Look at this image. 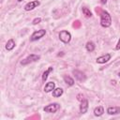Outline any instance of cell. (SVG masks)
Returning <instances> with one entry per match:
<instances>
[{
	"label": "cell",
	"mask_w": 120,
	"mask_h": 120,
	"mask_svg": "<svg viewBox=\"0 0 120 120\" xmlns=\"http://www.w3.org/2000/svg\"><path fill=\"white\" fill-rule=\"evenodd\" d=\"M94 112V115L95 116L99 117V116H101L104 113V108L102 106H98V107H96L94 109V112Z\"/></svg>",
	"instance_id": "cell-14"
},
{
	"label": "cell",
	"mask_w": 120,
	"mask_h": 120,
	"mask_svg": "<svg viewBox=\"0 0 120 120\" xmlns=\"http://www.w3.org/2000/svg\"><path fill=\"white\" fill-rule=\"evenodd\" d=\"M18 2H22V1H23V0H17Z\"/></svg>",
	"instance_id": "cell-24"
},
{
	"label": "cell",
	"mask_w": 120,
	"mask_h": 120,
	"mask_svg": "<svg viewBox=\"0 0 120 120\" xmlns=\"http://www.w3.org/2000/svg\"><path fill=\"white\" fill-rule=\"evenodd\" d=\"M117 75H118V77L120 78V72H118V74H117Z\"/></svg>",
	"instance_id": "cell-23"
},
{
	"label": "cell",
	"mask_w": 120,
	"mask_h": 120,
	"mask_svg": "<svg viewBox=\"0 0 120 120\" xmlns=\"http://www.w3.org/2000/svg\"><path fill=\"white\" fill-rule=\"evenodd\" d=\"M107 113L110 115H115L120 113V107L118 106H111L107 108Z\"/></svg>",
	"instance_id": "cell-9"
},
{
	"label": "cell",
	"mask_w": 120,
	"mask_h": 120,
	"mask_svg": "<svg viewBox=\"0 0 120 120\" xmlns=\"http://www.w3.org/2000/svg\"><path fill=\"white\" fill-rule=\"evenodd\" d=\"M100 25L104 28H108L112 25V16L107 10H102L100 13Z\"/></svg>",
	"instance_id": "cell-1"
},
{
	"label": "cell",
	"mask_w": 120,
	"mask_h": 120,
	"mask_svg": "<svg viewBox=\"0 0 120 120\" xmlns=\"http://www.w3.org/2000/svg\"><path fill=\"white\" fill-rule=\"evenodd\" d=\"M82 14H83L85 17H87V18L92 17V12H91V10H90L89 8H85V7H82Z\"/></svg>",
	"instance_id": "cell-18"
},
{
	"label": "cell",
	"mask_w": 120,
	"mask_h": 120,
	"mask_svg": "<svg viewBox=\"0 0 120 120\" xmlns=\"http://www.w3.org/2000/svg\"><path fill=\"white\" fill-rule=\"evenodd\" d=\"M111 58H112L111 53H105V54H102V55L98 56L96 59V61H97L98 64H105V63L109 62L111 60Z\"/></svg>",
	"instance_id": "cell-8"
},
{
	"label": "cell",
	"mask_w": 120,
	"mask_h": 120,
	"mask_svg": "<svg viewBox=\"0 0 120 120\" xmlns=\"http://www.w3.org/2000/svg\"><path fill=\"white\" fill-rule=\"evenodd\" d=\"M88 110V100L86 98H84L82 101H81L80 104V112L82 114H84Z\"/></svg>",
	"instance_id": "cell-10"
},
{
	"label": "cell",
	"mask_w": 120,
	"mask_h": 120,
	"mask_svg": "<svg viewBox=\"0 0 120 120\" xmlns=\"http://www.w3.org/2000/svg\"><path fill=\"white\" fill-rule=\"evenodd\" d=\"M52 71H53V68H52V67H49L48 69H46V70L42 73V82H46V81H47V79H48V77H49V74H50Z\"/></svg>",
	"instance_id": "cell-17"
},
{
	"label": "cell",
	"mask_w": 120,
	"mask_h": 120,
	"mask_svg": "<svg viewBox=\"0 0 120 120\" xmlns=\"http://www.w3.org/2000/svg\"><path fill=\"white\" fill-rule=\"evenodd\" d=\"M115 50H120V38H119V39H118V41H117V43H116V45H115Z\"/></svg>",
	"instance_id": "cell-21"
},
{
	"label": "cell",
	"mask_w": 120,
	"mask_h": 120,
	"mask_svg": "<svg viewBox=\"0 0 120 120\" xmlns=\"http://www.w3.org/2000/svg\"><path fill=\"white\" fill-rule=\"evenodd\" d=\"M85 49H86L87 52H92L95 51V49H96V45H95V43H94L93 41H87L86 44H85Z\"/></svg>",
	"instance_id": "cell-15"
},
{
	"label": "cell",
	"mask_w": 120,
	"mask_h": 120,
	"mask_svg": "<svg viewBox=\"0 0 120 120\" xmlns=\"http://www.w3.org/2000/svg\"><path fill=\"white\" fill-rule=\"evenodd\" d=\"M40 59V56L38 55V54H35V53H31L29 55H27L24 59H22L21 61V65L22 66H26L28 64H31V63H34V62H37Z\"/></svg>",
	"instance_id": "cell-3"
},
{
	"label": "cell",
	"mask_w": 120,
	"mask_h": 120,
	"mask_svg": "<svg viewBox=\"0 0 120 120\" xmlns=\"http://www.w3.org/2000/svg\"><path fill=\"white\" fill-rule=\"evenodd\" d=\"M59 109H60V105L58 103H56V102H53V103H50V104L46 105L43 108V111L45 112H48V113H54Z\"/></svg>",
	"instance_id": "cell-4"
},
{
	"label": "cell",
	"mask_w": 120,
	"mask_h": 120,
	"mask_svg": "<svg viewBox=\"0 0 120 120\" xmlns=\"http://www.w3.org/2000/svg\"><path fill=\"white\" fill-rule=\"evenodd\" d=\"M45 35H46V30H45V29L37 30V31H35V32L31 35V37H30V41H31V42L37 41V40L40 39L41 38H43Z\"/></svg>",
	"instance_id": "cell-5"
},
{
	"label": "cell",
	"mask_w": 120,
	"mask_h": 120,
	"mask_svg": "<svg viewBox=\"0 0 120 120\" xmlns=\"http://www.w3.org/2000/svg\"><path fill=\"white\" fill-rule=\"evenodd\" d=\"M72 74L74 75L75 79L78 80L79 82H84V81L86 80L85 74H84L82 71L79 70V69H74V70H72Z\"/></svg>",
	"instance_id": "cell-7"
},
{
	"label": "cell",
	"mask_w": 120,
	"mask_h": 120,
	"mask_svg": "<svg viewBox=\"0 0 120 120\" xmlns=\"http://www.w3.org/2000/svg\"><path fill=\"white\" fill-rule=\"evenodd\" d=\"M58 38H59L60 41H62V42L65 43V44H68V43L70 42L72 37H71L70 32H68V30H62V31H60L59 34H58Z\"/></svg>",
	"instance_id": "cell-2"
},
{
	"label": "cell",
	"mask_w": 120,
	"mask_h": 120,
	"mask_svg": "<svg viewBox=\"0 0 120 120\" xmlns=\"http://www.w3.org/2000/svg\"><path fill=\"white\" fill-rule=\"evenodd\" d=\"M63 79H64V82H66V84H67L68 86H72V85H74V83H75L74 79H73L72 77H70V76L66 75V76H64Z\"/></svg>",
	"instance_id": "cell-16"
},
{
	"label": "cell",
	"mask_w": 120,
	"mask_h": 120,
	"mask_svg": "<svg viewBox=\"0 0 120 120\" xmlns=\"http://www.w3.org/2000/svg\"><path fill=\"white\" fill-rule=\"evenodd\" d=\"M40 22H41V18H40V17H37V18H35V19L32 21V24H33V25H37V24H38Z\"/></svg>",
	"instance_id": "cell-19"
},
{
	"label": "cell",
	"mask_w": 120,
	"mask_h": 120,
	"mask_svg": "<svg viewBox=\"0 0 120 120\" xmlns=\"http://www.w3.org/2000/svg\"><path fill=\"white\" fill-rule=\"evenodd\" d=\"M39 5H40V2H39L38 0H33V1L28 2V3L23 7V8H24L25 11H30V10H33V9H35L36 8H38Z\"/></svg>",
	"instance_id": "cell-6"
},
{
	"label": "cell",
	"mask_w": 120,
	"mask_h": 120,
	"mask_svg": "<svg viewBox=\"0 0 120 120\" xmlns=\"http://www.w3.org/2000/svg\"><path fill=\"white\" fill-rule=\"evenodd\" d=\"M100 2H101V4H103V5H104V4H106V3H107V0H100Z\"/></svg>",
	"instance_id": "cell-22"
},
{
	"label": "cell",
	"mask_w": 120,
	"mask_h": 120,
	"mask_svg": "<svg viewBox=\"0 0 120 120\" xmlns=\"http://www.w3.org/2000/svg\"><path fill=\"white\" fill-rule=\"evenodd\" d=\"M77 99L81 102V101H82L83 99H84V97H83V95L82 94H78L77 95Z\"/></svg>",
	"instance_id": "cell-20"
},
{
	"label": "cell",
	"mask_w": 120,
	"mask_h": 120,
	"mask_svg": "<svg viewBox=\"0 0 120 120\" xmlns=\"http://www.w3.org/2000/svg\"><path fill=\"white\" fill-rule=\"evenodd\" d=\"M63 94H64V90L61 87H55L52 92V95L53 98H60Z\"/></svg>",
	"instance_id": "cell-13"
},
{
	"label": "cell",
	"mask_w": 120,
	"mask_h": 120,
	"mask_svg": "<svg viewBox=\"0 0 120 120\" xmlns=\"http://www.w3.org/2000/svg\"><path fill=\"white\" fill-rule=\"evenodd\" d=\"M55 88V82H48L44 86V92L45 93H51Z\"/></svg>",
	"instance_id": "cell-11"
},
{
	"label": "cell",
	"mask_w": 120,
	"mask_h": 120,
	"mask_svg": "<svg viewBox=\"0 0 120 120\" xmlns=\"http://www.w3.org/2000/svg\"><path fill=\"white\" fill-rule=\"evenodd\" d=\"M15 46H16V43H15L14 39H13V38H9V39L7 41L5 47H6V50H7V51L10 52V51H12V50L15 48Z\"/></svg>",
	"instance_id": "cell-12"
}]
</instances>
